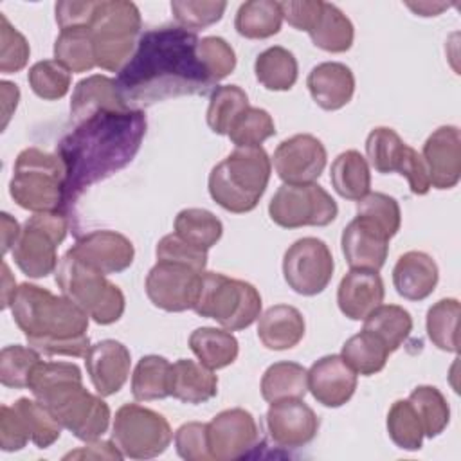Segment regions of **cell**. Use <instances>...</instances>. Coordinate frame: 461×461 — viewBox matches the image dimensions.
Returning <instances> with one entry per match:
<instances>
[{"mask_svg":"<svg viewBox=\"0 0 461 461\" xmlns=\"http://www.w3.org/2000/svg\"><path fill=\"white\" fill-rule=\"evenodd\" d=\"M364 330L378 337L389 353H393L411 335L412 317L403 306L380 304L364 319Z\"/></svg>","mask_w":461,"mask_h":461,"instance_id":"obj_36","label":"cell"},{"mask_svg":"<svg viewBox=\"0 0 461 461\" xmlns=\"http://www.w3.org/2000/svg\"><path fill=\"white\" fill-rule=\"evenodd\" d=\"M389 234L371 218L357 214L342 230L340 247L351 268L378 272L387 259Z\"/></svg>","mask_w":461,"mask_h":461,"instance_id":"obj_19","label":"cell"},{"mask_svg":"<svg viewBox=\"0 0 461 461\" xmlns=\"http://www.w3.org/2000/svg\"><path fill=\"white\" fill-rule=\"evenodd\" d=\"M142 110H101L68 131L56 155L67 173L65 209L76 203L85 189L126 167L140 149L146 135Z\"/></svg>","mask_w":461,"mask_h":461,"instance_id":"obj_2","label":"cell"},{"mask_svg":"<svg viewBox=\"0 0 461 461\" xmlns=\"http://www.w3.org/2000/svg\"><path fill=\"white\" fill-rule=\"evenodd\" d=\"M2 254H7L9 250H13L22 229L18 225V221L9 214V212H2Z\"/></svg>","mask_w":461,"mask_h":461,"instance_id":"obj_60","label":"cell"},{"mask_svg":"<svg viewBox=\"0 0 461 461\" xmlns=\"http://www.w3.org/2000/svg\"><path fill=\"white\" fill-rule=\"evenodd\" d=\"M175 447L182 459L187 461H211L207 443V423L189 421L178 427L175 432Z\"/></svg>","mask_w":461,"mask_h":461,"instance_id":"obj_54","label":"cell"},{"mask_svg":"<svg viewBox=\"0 0 461 461\" xmlns=\"http://www.w3.org/2000/svg\"><path fill=\"white\" fill-rule=\"evenodd\" d=\"M54 274L61 294L76 303L94 322L108 326L122 317L124 294L104 274L86 267L68 252L59 259Z\"/></svg>","mask_w":461,"mask_h":461,"instance_id":"obj_8","label":"cell"},{"mask_svg":"<svg viewBox=\"0 0 461 461\" xmlns=\"http://www.w3.org/2000/svg\"><path fill=\"white\" fill-rule=\"evenodd\" d=\"M200 317L214 319L229 331L249 328L261 315V295L247 281L220 272H203L193 308Z\"/></svg>","mask_w":461,"mask_h":461,"instance_id":"obj_9","label":"cell"},{"mask_svg":"<svg viewBox=\"0 0 461 461\" xmlns=\"http://www.w3.org/2000/svg\"><path fill=\"white\" fill-rule=\"evenodd\" d=\"M283 13L279 2L249 0L238 7L234 27L240 36L249 40H265L281 31Z\"/></svg>","mask_w":461,"mask_h":461,"instance_id":"obj_33","label":"cell"},{"mask_svg":"<svg viewBox=\"0 0 461 461\" xmlns=\"http://www.w3.org/2000/svg\"><path fill=\"white\" fill-rule=\"evenodd\" d=\"M207 443L211 457L216 461L247 457L261 443L259 427L249 411L227 409L207 423Z\"/></svg>","mask_w":461,"mask_h":461,"instance_id":"obj_15","label":"cell"},{"mask_svg":"<svg viewBox=\"0 0 461 461\" xmlns=\"http://www.w3.org/2000/svg\"><path fill=\"white\" fill-rule=\"evenodd\" d=\"M304 317L290 304H274L258 321V339L267 349L285 351L297 346L304 337Z\"/></svg>","mask_w":461,"mask_h":461,"instance_id":"obj_26","label":"cell"},{"mask_svg":"<svg viewBox=\"0 0 461 461\" xmlns=\"http://www.w3.org/2000/svg\"><path fill=\"white\" fill-rule=\"evenodd\" d=\"M171 364L160 355L142 357L131 375V394L137 402L162 400L169 396Z\"/></svg>","mask_w":461,"mask_h":461,"instance_id":"obj_39","label":"cell"},{"mask_svg":"<svg viewBox=\"0 0 461 461\" xmlns=\"http://www.w3.org/2000/svg\"><path fill=\"white\" fill-rule=\"evenodd\" d=\"M439 279V270L436 261L421 252L409 250L402 254L393 268V285L400 297L407 301L427 299Z\"/></svg>","mask_w":461,"mask_h":461,"instance_id":"obj_25","label":"cell"},{"mask_svg":"<svg viewBox=\"0 0 461 461\" xmlns=\"http://www.w3.org/2000/svg\"><path fill=\"white\" fill-rule=\"evenodd\" d=\"M409 9H412L418 16H438L441 11H445L448 7V4L445 2H407L405 4Z\"/></svg>","mask_w":461,"mask_h":461,"instance_id":"obj_62","label":"cell"},{"mask_svg":"<svg viewBox=\"0 0 461 461\" xmlns=\"http://www.w3.org/2000/svg\"><path fill=\"white\" fill-rule=\"evenodd\" d=\"M335 261L330 247L319 238L294 241L283 256V276L286 285L299 295H317L331 281Z\"/></svg>","mask_w":461,"mask_h":461,"instance_id":"obj_13","label":"cell"},{"mask_svg":"<svg viewBox=\"0 0 461 461\" xmlns=\"http://www.w3.org/2000/svg\"><path fill=\"white\" fill-rule=\"evenodd\" d=\"M330 180L333 189L346 200L358 202L371 191L369 164L357 149H346L333 160Z\"/></svg>","mask_w":461,"mask_h":461,"instance_id":"obj_29","label":"cell"},{"mask_svg":"<svg viewBox=\"0 0 461 461\" xmlns=\"http://www.w3.org/2000/svg\"><path fill=\"white\" fill-rule=\"evenodd\" d=\"M31 441L29 430L13 405L0 407V448L4 452L22 450Z\"/></svg>","mask_w":461,"mask_h":461,"instance_id":"obj_55","label":"cell"},{"mask_svg":"<svg viewBox=\"0 0 461 461\" xmlns=\"http://www.w3.org/2000/svg\"><path fill=\"white\" fill-rule=\"evenodd\" d=\"M227 9L223 0H173L171 11L176 23L187 31H200L221 20Z\"/></svg>","mask_w":461,"mask_h":461,"instance_id":"obj_49","label":"cell"},{"mask_svg":"<svg viewBox=\"0 0 461 461\" xmlns=\"http://www.w3.org/2000/svg\"><path fill=\"white\" fill-rule=\"evenodd\" d=\"M265 423L270 439L281 448L304 447L313 441L319 430V418L303 398L272 402Z\"/></svg>","mask_w":461,"mask_h":461,"instance_id":"obj_17","label":"cell"},{"mask_svg":"<svg viewBox=\"0 0 461 461\" xmlns=\"http://www.w3.org/2000/svg\"><path fill=\"white\" fill-rule=\"evenodd\" d=\"M409 144L402 140V137L387 126L373 128L366 139V153L369 164L375 171L387 175V173H402L411 151Z\"/></svg>","mask_w":461,"mask_h":461,"instance_id":"obj_32","label":"cell"},{"mask_svg":"<svg viewBox=\"0 0 461 461\" xmlns=\"http://www.w3.org/2000/svg\"><path fill=\"white\" fill-rule=\"evenodd\" d=\"M34 398L81 441L99 439L110 425V407L83 385L81 369L72 362L40 360L29 378Z\"/></svg>","mask_w":461,"mask_h":461,"instance_id":"obj_4","label":"cell"},{"mask_svg":"<svg viewBox=\"0 0 461 461\" xmlns=\"http://www.w3.org/2000/svg\"><path fill=\"white\" fill-rule=\"evenodd\" d=\"M308 393V371L297 362H276L261 378V396L265 402H279L288 398H304Z\"/></svg>","mask_w":461,"mask_h":461,"instance_id":"obj_35","label":"cell"},{"mask_svg":"<svg viewBox=\"0 0 461 461\" xmlns=\"http://www.w3.org/2000/svg\"><path fill=\"white\" fill-rule=\"evenodd\" d=\"M340 357L357 375L371 376L385 367L389 349L371 331L362 330L344 342Z\"/></svg>","mask_w":461,"mask_h":461,"instance_id":"obj_38","label":"cell"},{"mask_svg":"<svg viewBox=\"0 0 461 461\" xmlns=\"http://www.w3.org/2000/svg\"><path fill=\"white\" fill-rule=\"evenodd\" d=\"M68 230L63 211L34 212L25 223L13 247L16 267L29 277H45L58 268V247Z\"/></svg>","mask_w":461,"mask_h":461,"instance_id":"obj_10","label":"cell"},{"mask_svg":"<svg viewBox=\"0 0 461 461\" xmlns=\"http://www.w3.org/2000/svg\"><path fill=\"white\" fill-rule=\"evenodd\" d=\"M196 32L160 25L140 34L135 52L117 74V88L131 110L182 95H203L214 85L198 58Z\"/></svg>","mask_w":461,"mask_h":461,"instance_id":"obj_1","label":"cell"},{"mask_svg":"<svg viewBox=\"0 0 461 461\" xmlns=\"http://www.w3.org/2000/svg\"><path fill=\"white\" fill-rule=\"evenodd\" d=\"M16 281L14 277L11 276V270L7 267V263L4 261L2 263V308H9L11 306V301H13V295L16 292Z\"/></svg>","mask_w":461,"mask_h":461,"instance_id":"obj_61","label":"cell"},{"mask_svg":"<svg viewBox=\"0 0 461 461\" xmlns=\"http://www.w3.org/2000/svg\"><path fill=\"white\" fill-rule=\"evenodd\" d=\"M272 171V160L261 146L236 148L209 173L211 198L229 212L256 209Z\"/></svg>","mask_w":461,"mask_h":461,"instance_id":"obj_5","label":"cell"},{"mask_svg":"<svg viewBox=\"0 0 461 461\" xmlns=\"http://www.w3.org/2000/svg\"><path fill=\"white\" fill-rule=\"evenodd\" d=\"M65 166L58 155L25 148L14 160L9 194L32 212H65Z\"/></svg>","mask_w":461,"mask_h":461,"instance_id":"obj_6","label":"cell"},{"mask_svg":"<svg viewBox=\"0 0 461 461\" xmlns=\"http://www.w3.org/2000/svg\"><path fill=\"white\" fill-rule=\"evenodd\" d=\"M198 58L212 83L225 79L236 68L234 49L220 36H205L198 41Z\"/></svg>","mask_w":461,"mask_h":461,"instance_id":"obj_50","label":"cell"},{"mask_svg":"<svg viewBox=\"0 0 461 461\" xmlns=\"http://www.w3.org/2000/svg\"><path fill=\"white\" fill-rule=\"evenodd\" d=\"M122 457L124 456L121 454V450L115 447L113 441H101V439L86 441L85 447L63 456V459H117V461Z\"/></svg>","mask_w":461,"mask_h":461,"instance_id":"obj_58","label":"cell"},{"mask_svg":"<svg viewBox=\"0 0 461 461\" xmlns=\"http://www.w3.org/2000/svg\"><path fill=\"white\" fill-rule=\"evenodd\" d=\"M387 432L393 443L403 450H420L423 427L409 400H396L387 412Z\"/></svg>","mask_w":461,"mask_h":461,"instance_id":"obj_44","label":"cell"},{"mask_svg":"<svg viewBox=\"0 0 461 461\" xmlns=\"http://www.w3.org/2000/svg\"><path fill=\"white\" fill-rule=\"evenodd\" d=\"M13 407L22 416L31 441L38 448H49L52 443H56L61 436V425L56 421V418L38 402L29 398H18Z\"/></svg>","mask_w":461,"mask_h":461,"instance_id":"obj_45","label":"cell"},{"mask_svg":"<svg viewBox=\"0 0 461 461\" xmlns=\"http://www.w3.org/2000/svg\"><path fill=\"white\" fill-rule=\"evenodd\" d=\"M357 389V373L340 355H326L308 369V391L324 407H340Z\"/></svg>","mask_w":461,"mask_h":461,"instance_id":"obj_22","label":"cell"},{"mask_svg":"<svg viewBox=\"0 0 461 461\" xmlns=\"http://www.w3.org/2000/svg\"><path fill=\"white\" fill-rule=\"evenodd\" d=\"M306 86L317 106L326 112H335L351 101L355 94V76L344 63L324 61L310 70Z\"/></svg>","mask_w":461,"mask_h":461,"instance_id":"obj_24","label":"cell"},{"mask_svg":"<svg viewBox=\"0 0 461 461\" xmlns=\"http://www.w3.org/2000/svg\"><path fill=\"white\" fill-rule=\"evenodd\" d=\"M67 252L104 276L126 270L135 258L133 243L115 230H92L77 238Z\"/></svg>","mask_w":461,"mask_h":461,"instance_id":"obj_18","label":"cell"},{"mask_svg":"<svg viewBox=\"0 0 461 461\" xmlns=\"http://www.w3.org/2000/svg\"><path fill=\"white\" fill-rule=\"evenodd\" d=\"M279 7L283 20H286L294 29L308 32L322 9V0H285L279 2Z\"/></svg>","mask_w":461,"mask_h":461,"instance_id":"obj_56","label":"cell"},{"mask_svg":"<svg viewBox=\"0 0 461 461\" xmlns=\"http://www.w3.org/2000/svg\"><path fill=\"white\" fill-rule=\"evenodd\" d=\"M216 394L218 376L212 373V369L189 358H180L171 364L169 396L184 403L198 405L212 400Z\"/></svg>","mask_w":461,"mask_h":461,"instance_id":"obj_28","label":"cell"},{"mask_svg":"<svg viewBox=\"0 0 461 461\" xmlns=\"http://www.w3.org/2000/svg\"><path fill=\"white\" fill-rule=\"evenodd\" d=\"M357 214L367 216L376 221L393 238L402 225V211L398 202L385 193H367L357 202Z\"/></svg>","mask_w":461,"mask_h":461,"instance_id":"obj_51","label":"cell"},{"mask_svg":"<svg viewBox=\"0 0 461 461\" xmlns=\"http://www.w3.org/2000/svg\"><path fill=\"white\" fill-rule=\"evenodd\" d=\"M270 220L283 229L330 225L339 207L331 194L319 184H283L268 203Z\"/></svg>","mask_w":461,"mask_h":461,"instance_id":"obj_12","label":"cell"},{"mask_svg":"<svg viewBox=\"0 0 461 461\" xmlns=\"http://www.w3.org/2000/svg\"><path fill=\"white\" fill-rule=\"evenodd\" d=\"M385 295L384 281L375 270L351 268L339 285L337 304L339 310L351 321H364Z\"/></svg>","mask_w":461,"mask_h":461,"instance_id":"obj_23","label":"cell"},{"mask_svg":"<svg viewBox=\"0 0 461 461\" xmlns=\"http://www.w3.org/2000/svg\"><path fill=\"white\" fill-rule=\"evenodd\" d=\"M272 135H276V124L272 115L263 108L249 106L234 122L227 137L236 148H250L261 146V142H265Z\"/></svg>","mask_w":461,"mask_h":461,"instance_id":"obj_48","label":"cell"},{"mask_svg":"<svg viewBox=\"0 0 461 461\" xmlns=\"http://www.w3.org/2000/svg\"><path fill=\"white\" fill-rule=\"evenodd\" d=\"M0 92H2V130L7 128L16 106H18V101H20V90L14 83H9V81H2L0 83Z\"/></svg>","mask_w":461,"mask_h":461,"instance_id":"obj_59","label":"cell"},{"mask_svg":"<svg viewBox=\"0 0 461 461\" xmlns=\"http://www.w3.org/2000/svg\"><path fill=\"white\" fill-rule=\"evenodd\" d=\"M256 79L272 92H285L290 90L297 81V59L295 56L281 47L274 45L263 50L254 61Z\"/></svg>","mask_w":461,"mask_h":461,"instance_id":"obj_34","label":"cell"},{"mask_svg":"<svg viewBox=\"0 0 461 461\" xmlns=\"http://www.w3.org/2000/svg\"><path fill=\"white\" fill-rule=\"evenodd\" d=\"M101 110H128L126 103L121 97L115 79L106 76H88L81 79L70 99V115L74 122H81L86 117Z\"/></svg>","mask_w":461,"mask_h":461,"instance_id":"obj_27","label":"cell"},{"mask_svg":"<svg viewBox=\"0 0 461 461\" xmlns=\"http://www.w3.org/2000/svg\"><path fill=\"white\" fill-rule=\"evenodd\" d=\"M27 81L38 97L56 101L67 95L70 88V72L56 59H43L29 68Z\"/></svg>","mask_w":461,"mask_h":461,"instance_id":"obj_47","label":"cell"},{"mask_svg":"<svg viewBox=\"0 0 461 461\" xmlns=\"http://www.w3.org/2000/svg\"><path fill=\"white\" fill-rule=\"evenodd\" d=\"M189 348L209 369H221L230 366L240 353V344L229 330L196 328L189 335Z\"/></svg>","mask_w":461,"mask_h":461,"instance_id":"obj_31","label":"cell"},{"mask_svg":"<svg viewBox=\"0 0 461 461\" xmlns=\"http://www.w3.org/2000/svg\"><path fill=\"white\" fill-rule=\"evenodd\" d=\"M29 43L25 36L14 29L5 14H0V72H20L29 61Z\"/></svg>","mask_w":461,"mask_h":461,"instance_id":"obj_52","label":"cell"},{"mask_svg":"<svg viewBox=\"0 0 461 461\" xmlns=\"http://www.w3.org/2000/svg\"><path fill=\"white\" fill-rule=\"evenodd\" d=\"M97 7V2L86 0V2H58L54 7L58 27L72 29V27H90L94 11Z\"/></svg>","mask_w":461,"mask_h":461,"instance_id":"obj_57","label":"cell"},{"mask_svg":"<svg viewBox=\"0 0 461 461\" xmlns=\"http://www.w3.org/2000/svg\"><path fill=\"white\" fill-rule=\"evenodd\" d=\"M54 59L74 74L88 72L97 67L90 27L59 31L54 41Z\"/></svg>","mask_w":461,"mask_h":461,"instance_id":"obj_37","label":"cell"},{"mask_svg":"<svg viewBox=\"0 0 461 461\" xmlns=\"http://www.w3.org/2000/svg\"><path fill=\"white\" fill-rule=\"evenodd\" d=\"M40 353L34 348L20 344L5 346L0 351V382L11 389H25L29 385L31 373L40 362Z\"/></svg>","mask_w":461,"mask_h":461,"instance_id":"obj_46","label":"cell"},{"mask_svg":"<svg viewBox=\"0 0 461 461\" xmlns=\"http://www.w3.org/2000/svg\"><path fill=\"white\" fill-rule=\"evenodd\" d=\"M249 106V97L238 85L216 86L209 99L207 126L216 135H229L234 122Z\"/></svg>","mask_w":461,"mask_h":461,"instance_id":"obj_40","label":"cell"},{"mask_svg":"<svg viewBox=\"0 0 461 461\" xmlns=\"http://www.w3.org/2000/svg\"><path fill=\"white\" fill-rule=\"evenodd\" d=\"M173 227L175 234L202 250H209L223 234L221 221L211 211L200 207L182 209L176 214Z\"/></svg>","mask_w":461,"mask_h":461,"instance_id":"obj_41","label":"cell"},{"mask_svg":"<svg viewBox=\"0 0 461 461\" xmlns=\"http://www.w3.org/2000/svg\"><path fill=\"white\" fill-rule=\"evenodd\" d=\"M16 326L31 348L47 357H86L88 315L67 295L22 283L11 301Z\"/></svg>","mask_w":461,"mask_h":461,"instance_id":"obj_3","label":"cell"},{"mask_svg":"<svg viewBox=\"0 0 461 461\" xmlns=\"http://www.w3.org/2000/svg\"><path fill=\"white\" fill-rule=\"evenodd\" d=\"M308 34L315 47L339 54L351 49L355 29L351 20L335 4L322 2V9Z\"/></svg>","mask_w":461,"mask_h":461,"instance_id":"obj_30","label":"cell"},{"mask_svg":"<svg viewBox=\"0 0 461 461\" xmlns=\"http://www.w3.org/2000/svg\"><path fill=\"white\" fill-rule=\"evenodd\" d=\"M430 187L452 189L461 178V135L457 126H439L434 130L421 153Z\"/></svg>","mask_w":461,"mask_h":461,"instance_id":"obj_20","label":"cell"},{"mask_svg":"<svg viewBox=\"0 0 461 461\" xmlns=\"http://www.w3.org/2000/svg\"><path fill=\"white\" fill-rule=\"evenodd\" d=\"M459 301L439 299L427 312V335L430 342L441 351L457 353V321H459Z\"/></svg>","mask_w":461,"mask_h":461,"instance_id":"obj_43","label":"cell"},{"mask_svg":"<svg viewBox=\"0 0 461 461\" xmlns=\"http://www.w3.org/2000/svg\"><path fill=\"white\" fill-rule=\"evenodd\" d=\"M173 438L167 420L139 403H124L117 409L112 427V441L124 457L151 459L166 452Z\"/></svg>","mask_w":461,"mask_h":461,"instance_id":"obj_11","label":"cell"},{"mask_svg":"<svg viewBox=\"0 0 461 461\" xmlns=\"http://www.w3.org/2000/svg\"><path fill=\"white\" fill-rule=\"evenodd\" d=\"M202 274L175 261H157L146 277V295L164 312L193 310L198 299Z\"/></svg>","mask_w":461,"mask_h":461,"instance_id":"obj_14","label":"cell"},{"mask_svg":"<svg viewBox=\"0 0 461 461\" xmlns=\"http://www.w3.org/2000/svg\"><path fill=\"white\" fill-rule=\"evenodd\" d=\"M326 148L310 133H297L279 142L272 162L277 176L285 184H313L326 167Z\"/></svg>","mask_w":461,"mask_h":461,"instance_id":"obj_16","label":"cell"},{"mask_svg":"<svg viewBox=\"0 0 461 461\" xmlns=\"http://www.w3.org/2000/svg\"><path fill=\"white\" fill-rule=\"evenodd\" d=\"M140 11L128 0H101L90 22L95 65L119 72L135 52L140 38Z\"/></svg>","mask_w":461,"mask_h":461,"instance_id":"obj_7","label":"cell"},{"mask_svg":"<svg viewBox=\"0 0 461 461\" xmlns=\"http://www.w3.org/2000/svg\"><path fill=\"white\" fill-rule=\"evenodd\" d=\"M157 261H175L187 267H193L198 272H205L207 267V250H202L185 240H182L178 234H166L155 249Z\"/></svg>","mask_w":461,"mask_h":461,"instance_id":"obj_53","label":"cell"},{"mask_svg":"<svg viewBox=\"0 0 461 461\" xmlns=\"http://www.w3.org/2000/svg\"><path fill=\"white\" fill-rule=\"evenodd\" d=\"M409 402L416 411L423 434L427 438L439 436L450 421V407L443 393L434 385H418L409 394Z\"/></svg>","mask_w":461,"mask_h":461,"instance_id":"obj_42","label":"cell"},{"mask_svg":"<svg viewBox=\"0 0 461 461\" xmlns=\"http://www.w3.org/2000/svg\"><path fill=\"white\" fill-rule=\"evenodd\" d=\"M86 373L99 396H112L122 389L130 376V349L113 339L90 346L85 357Z\"/></svg>","mask_w":461,"mask_h":461,"instance_id":"obj_21","label":"cell"}]
</instances>
